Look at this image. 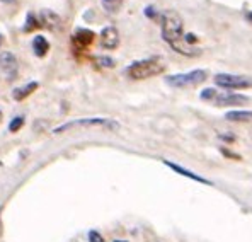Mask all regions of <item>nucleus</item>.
Wrapping results in <instances>:
<instances>
[{"label": "nucleus", "instance_id": "5701e85b", "mask_svg": "<svg viewBox=\"0 0 252 242\" xmlns=\"http://www.w3.org/2000/svg\"><path fill=\"white\" fill-rule=\"evenodd\" d=\"M246 19L252 24V10H251V12H247V14H246Z\"/></svg>", "mask_w": 252, "mask_h": 242}, {"label": "nucleus", "instance_id": "bb28decb", "mask_svg": "<svg viewBox=\"0 0 252 242\" xmlns=\"http://www.w3.org/2000/svg\"><path fill=\"white\" fill-rule=\"evenodd\" d=\"M0 121H2V113H0Z\"/></svg>", "mask_w": 252, "mask_h": 242}, {"label": "nucleus", "instance_id": "7ed1b4c3", "mask_svg": "<svg viewBox=\"0 0 252 242\" xmlns=\"http://www.w3.org/2000/svg\"><path fill=\"white\" fill-rule=\"evenodd\" d=\"M206 80V72L205 70H191L186 73H176L165 79V84L170 85L174 89H188L192 85H198L201 82Z\"/></svg>", "mask_w": 252, "mask_h": 242}, {"label": "nucleus", "instance_id": "a211bd4d", "mask_svg": "<svg viewBox=\"0 0 252 242\" xmlns=\"http://www.w3.org/2000/svg\"><path fill=\"white\" fill-rule=\"evenodd\" d=\"M89 242H106L102 239V236L99 232H95V230H91L89 232Z\"/></svg>", "mask_w": 252, "mask_h": 242}, {"label": "nucleus", "instance_id": "f8f14e48", "mask_svg": "<svg viewBox=\"0 0 252 242\" xmlns=\"http://www.w3.org/2000/svg\"><path fill=\"white\" fill-rule=\"evenodd\" d=\"M32 51H34L36 57H44V55L50 51V43H48L46 38L43 36H36L32 39Z\"/></svg>", "mask_w": 252, "mask_h": 242}, {"label": "nucleus", "instance_id": "9d476101", "mask_svg": "<svg viewBox=\"0 0 252 242\" xmlns=\"http://www.w3.org/2000/svg\"><path fill=\"white\" fill-rule=\"evenodd\" d=\"M164 164H165V166H167V167H170V169H172V171H176L177 174H181V176L189 177V179H192V181H198V182H201V184H211V181L205 179V177L198 176V174H194V173H191V171L184 169V167L177 166V164H172V162H169V161H164Z\"/></svg>", "mask_w": 252, "mask_h": 242}, {"label": "nucleus", "instance_id": "6e6552de", "mask_svg": "<svg viewBox=\"0 0 252 242\" xmlns=\"http://www.w3.org/2000/svg\"><path fill=\"white\" fill-rule=\"evenodd\" d=\"M120 44V33L113 26H107L101 33V46L106 50H114Z\"/></svg>", "mask_w": 252, "mask_h": 242}, {"label": "nucleus", "instance_id": "a878e982", "mask_svg": "<svg viewBox=\"0 0 252 242\" xmlns=\"http://www.w3.org/2000/svg\"><path fill=\"white\" fill-rule=\"evenodd\" d=\"M114 242H126V241H114Z\"/></svg>", "mask_w": 252, "mask_h": 242}, {"label": "nucleus", "instance_id": "20e7f679", "mask_svg": "<svg viewBox=\"0 0 252 242\" xmlns=\"http://www.w3.org/2000/svg\"><path fill=\"white\" fill-rule=\"evenodd\" d=\"M215 84L223 89H251L252 79L246 75H235V73H217Z\"/></svg>", "mask_w": 252, "mask_h": 242}, {"label": "nucleus", "instance_id": "f3484780", "mask_svg": "<svg viewBox=\"0 0 252 242\" xmlns=\"http://www.w3.org/2000/svg\"><path fill=\"white\" fill-rule=\"evenodd\" d=\"M38 26H39V22L36 21L34 14H29V16H28V21H26V28H24V31H31V29L38 28Z\"/></svg>", "mask_w": 252, "mask_h": 242}, {"label": "nucleus", "instance_id": "4be33fe9", "mask_svg": "<svg viewBox=\"0 0 252 242\" xmlns=\"http://www.w3.org/2000/svg\"><path fill=\"white\" fill-rule=\"evenodd\" d=\"M221 152H223L225 155H228V157H232V159H240L239 155H235V154H232V152H228V150H225V148H221Z\"/></svg>", "mask_w": 252, "mask_h": 242}, {"label": "nucleus", "instance_id": "dca6fc26", "mask_svg": "<svg viewBox=\"0 0 252 242\" xmlns=\"http://www.w3.org/2000/svg\"><path fill=\"white\" fill-rule=\"evenodd\" d=\"M22 125H24V118L22 116H17V118H14L12 121H10V125H9V132H17V130H21L22 128Z\"/></svg>", "mask_w": 252, "mask_h": 242}, {"label": "nucleus", "instance_id": "0eeeda50", "mask_svg": "<svg viewBox=\"0 0 252 242\" xmlns=\"http://www.w3.org/2000/svg\"><path fill=\"white\" fill-rule=\"evenodd\" d=\"M249 103V98L242 94H218V98L215 99L213 104L217 107H225V106H242V104Z\"/></svg>", "mask_w": 252, "mask_h": 242}, {"label": "nucleus", "instance_id": "39448f33", "mask_svg": "<svg viewBox=\"0 0 252 242\" xmlns=\"http://www.w3.org/2000/svg\"><path fill=\"white\" fill-rule=\"evenodd\" d=\"M75 126H104V128H109V130H118L120 125L113 120H106V118H82V120H75V121H70V123H65V125L58 126L55 128V133H62V132H66L70 128H75Z\"/></svg>", "mask_w": 252, "mask_h": 242}, {"label": "nucleus", "instance_id": "1a4fd4ad", "mask_svg": "<svg viewBox=\"0 0 252 242\" xmlns=\"http://www.w3.org/2000/svg\"><path fill=\"white\" fill-rule=\"evenodd\" d=\"M94 38H95V35L92 31H89V29H77L75 35H73V43L84 50V48L91 46Z\"/></svg>", "mask_w": 252, "mask_h": 242}, {"label": "nucleus", "instance_id": "393cba45", "mask_svg": "<svg viewBox=\"0 0 252 242\" xmlns=\"http://www.w3.org/2000/svg\"><path fill=\"white\" fill-rule=\"evenodd\" d=\"M0 44H2V35H0Z\"/></svg>", "mask_w": 252, "mask_h": 242}, {"label": "nucleus", "instance_id": "f257e3e1", "mask_svg": "<svg viewBox=\"0 0 252 242\" xmlns=\"http://www.w3.org/2000/svg\"><path fill=\"white\" fill-rule=\"evenodd\" d=\"M160 28H162V38H164L172 48L177 44L184 43V21L176 10H164L160 16Z\"/></svg>", "mask_w": 252, "mask_h": 242}, {"label": "nucleus", "instance_id": "f03ea898", "mask_svg": "<svg viewBox=\"0 0 252 242\" xmlns=\"http://www.w3.org/2000/svg\"><path fill=\"white\" fill-rule=\"evenodd\" d=\"M165 70V65L158 58H145V60L133 62L129 67H126L125 73L131 80H145L150 77L160 75Z\"/></svg>", "mask_w": 252, "mask_h": 242}, {"label": "nucleus", "instance_id": "aec40b11", "mask_svg": "<svg viewBox=\"0 0 252 242\" xmlns=\"http://www.w3.org/2000/svg\"><path fill=\"white\" fill-rule=\"evenodd\" d=\"M145 14L150 19H158V12L154 9V7H147V10H145Z\"/></svg>", "mask_w": 252, "mask_h": 242}, {"label": "nucleus", "instance_id": "4468645a", "mask_svg": "<svg viewBox=\"0 0 252 242\" xmlns=\"http://www.w3.org/2000/svg\"><path fill=\"white\" fill-rule=\"evenodd\" d=\"M123 2L125 0H101L104 10H107V12H111V14L118 12V10L123 7Z\"/></svg>", "mask_w": 252, "mask_h": 242}, {"label": "nucleus", "instance_id": "2eb2a0df", "mask_svg": "<svg viewBox=\"0 0 252 242\" xmlns=\"http://www.w3.org/2000/svg\"><path fill=\"white\" fill-rule=\"evenodd\" d=\"M201 101H208V103H213L215 99L218 98V92H217V89H205V91L201 92Z\"/></svg>", "mask_w": 252, "mask_h": 242}, {"label": "nucleus", "instance_id": "ddd939ff", "mask_svg": "<svg viewBox=\"0 0 252 242\" xmlns=\"http://www.w3.org/2000/svg\"><path fill=\"white\" fill-rule=\"evenodd\" d=\"M36 89H38V82H29V84L24 85V87L14 89L12 98L16 99V101H22V99H26L29 94H32V92H34Z\"/></svg>", "mask_w": 252, "mask_h": 242}, {"label": "nucleus", "instance_id": "423d86ee", "mask_svg": "<svg viewBox=\"0 0 252 242\" xmlns=\"http://www.w3.org/2000/svg\"><path fill=\"white\" fill-rule=\"evenodd\" d=\"M17 70H19L17 58L14 57L12 53H9V51H3V53H0V73H2L7 80L16 79Z\"/></svg>", "mask_w": 252, "mask_h": 242}, {"label": "nucleus", "instance_id": "412c9836", "mask_svg": "<svg viewBox=\"0 0 252 242\" xmlns=\"http://www.w3.org/2000/svg\"><path fill=\"white\" fill-rule=\"evenodd\" d=\"M196 41H198V38H196V36L192 35V33H188V35L184 36V43L189 44V46H191L192 43H196Z\"/></svg>", "mask_w": 252, "mask_h": 242}, {"label": "nucleus", "instance_id": "b1692460", "mask_svg": "<svg viewBox=\"0 0 252 242\" xmlns=\"http://www.w3.org/2000/svg\"><path fill=\"white\" fill-rule=\"evenodd\" d=\"M0 2H12V0H0Z\"/></svg>", "mask_w": 252, "mask_h": 242}, {"label": "nucleus", "instance_id": "6ab92c4d", "mask_svg": "<svg viewBox=\"0 0 252 242\" xmlns=\"http://www.w3.org/2000/svg\"><path fill=\"white\" fill-rule=\"evenodd\" d=\"M97 63H101L102 67H114V60H113V58H107V57L97 58Z\"/></svg>", "mask_w": 252, "mask_h": 242}, {"label": "nucleus", "instance_id": "9b49d317", "mask_svg": "<svg viewBox=\"0 0 252 242\" xmlns=\"http://www.w3.org/2000/svg\"><path fill=\"white\" fill-rule=\"evenodd\" d=\"M225 120L232 123H249L252 121V111H242V109L228 111V113H225Z\"/></svg>", "mask_w": 252, "mask_h": 242}]
</instances>
